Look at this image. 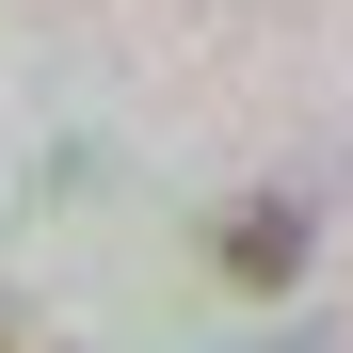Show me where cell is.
Segmentation results:
<instances>
[{
	"mask_svg": "<svg viewBox=\"0 0 353 353\" xmlns=\"http://www.w3.org/2000/svg\"><path fill=\"white\" fill-rule=\"evenodd\" d=\"M305 241H321V209H289V193H241V209L209 225V273H225V289H289V273H305Z\"/></svg>",
	"mask_w": 353,
	"mask_h": 353,
	"instance_id": "cell-1",
	"label": "cell"
}]
</instances>
